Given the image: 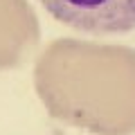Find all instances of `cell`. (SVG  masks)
I'll use <instances>...</instances> for the list:
<instances>
[{
    "instance_id": "cell-1",
    "label": "cell",
    "mask_w": 135,
    "mask_h": 135,
    "mask_svg": "<svg viewBox=\"0 0 135 135\" xmlns=\"http://www.w3.org/2000/svg\"><path fill=\"white\" fill-rule=\"evenodd\" d=\"M52 18L86 34L135 29V0H38Z\"/></svg>"
}]
</instances>
